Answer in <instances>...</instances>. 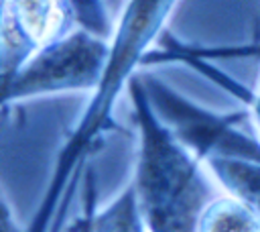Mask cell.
I'll use <instances>...</instances> for the list:
<instances>
[{
	"label": "cell",
	"mask_w": 260,
	"mask_h": 232,
	"mask_svg": "<svg viewBox=\"0 0 260 232\" xmlns=\"http://www.w3.org/2000/svg\"><path fill=\"white\" fill-rule=\"evenodd\" d=\"M108 51L110 35L73 24L2 77L4 106L63 94L87 98L102 77Z\"/></svg>",
	"instance_id": "cell-3"
},
{
	"label": "cell",
	"mask_w": 260,
	"mask_h": 232,
	"mask_svg": "<svg viewBox=\"0 0 260 232\" xmlns=\"http://www.w3.org/2000/svg\"><path fill=\"white\" fill-rule=\"evenodd\" d=\"M2 232H24V228H20L16 222L14 210L6 193H2Z\"/></svg>",
	"instance_id": "cell-10"
},
{
	"label": "cell",
	"mask_w": 260,
	"mask_h": 232,
	"mask_svg": "<svg viewBox=\"0 0 260 232\" xmlns=\"http://www.w3.org/2000/svg\"><path fill=\"white\" fill-rule=\"evenodd\" d=\"M197 232H260V216L244 201L219 191L203 210Z\"/></svg>",
	"instance_id": "cell-8"
},
{
	"label": "cell",
	"mask_w": 260,
	"mask_h": 232,
	"mask_svg": "<svg viewBox=\"0 0 260 232\" xmlns=\"http://www.w3.org/2000/svg\"><path fill=\"white\" fill-rule=\"evenodd\" d=\"M95 183V177H93V169L89 167L85 177H83V185H81V191H79V199H81V210L79 214L75 216L73 224L69 226V232H89V199H91V187Z\"/></svg>",
	"instance_id": "cell-9"
},
{
	"label": "cell",
	"mask_w": 260,
	"mask_h": 232,
	"mask_svg": "<svg viewBox=\"0 0 260 232\" xmlns=\"http://www.w3.org/2000/svg\"><path fill=\"white\" fill-rule=\"evenodd\" d=\"M217 187L260 216V157L213 155L205 161Z\"/></svg>",
	"instance_id": "cell-6"
},
{
	"label": "cell",
	"mask_w": 260,
	"mask_h": 232,
	"mask_svg": "<svg viewBox=\"0 0 260 232\" xmlns=\"http://www.w3.org/2000/svg\"><path fill=\"white\" fill-rule=\"evenodd\" d=\"M142 83L160 118L203 163L213 155L260 157V136L240 130L246 118L244 112L209 110L152 75H142Z\"/></svg>",
	"instance_id": "cell-4"
},
{
	"label": "cell",
	"mask_w": 260,
	"mask_h": 232,
	"mask_svg": "<svg viewBox=\"0 0 260 232\" xmlns=\"http://www.w3.org/2000/svg\"><path fill=\"white\" fill-rule=\"evenodd\" d=\"M89 232H150L130 181L102 206H98V187L93 183L89 199Z\"/></svg>",
	"instance_id": "cell-7"
},
{
	"label": "cell",
	"mask_w": 260,
	"mask_h": 232,
	"mask_svg": "<svg viewBox=\"0 0 260 232\" xmlns=\"http://www.w3.org/2000/svg\"><path fill=\"white\" fill-rule=\"evenodd\" d=\"M71 26L67 0H2V77Z\"/></svg>",
	"instance_id": "cell-5"
},
{
	"label": "cell",
	"mask_w": 260,
	"mask_h": 232,
	"mask_svg": "<svg viewBox=\"0 0 260 232\" xmlns=\"http://www.w3.org/2000/svg\"><path fill=\"white\" fill-rule=\"evenodd\" d=\"M248 108H250V118H252V122L256 126V132L260 136V77H258L256 90L248 98Z\"/></svg>",
	"instance_id": "cell-11"
},
{
	"label": "cell",
	"mask_w": 260,
	"mask_h": 232,
	"mask_svg": "<svg viewBox=\"0 0 260 232\" xmlns=\"http://www.w3.org/2000/svg\"><path fill=\"white\" fill-rule=\"evenodd\" d=\"M136 128L130 185L150 232H197L207 204L221 191L203 159L191 151L152 106L142 75L128 88Z\"/></svg>",
	"instance_id": "cell-2"
},
{
	"label": "cell",
	"mask_w": 260,
	"mask_h": 232,
	"mask_svg": "<svg viewBox=\"0 0 260 232\" xmlns=\"http://www.w3.org/2000/svg\"><path fill=\"white\" fill-rule=\"evenodd\" d=\"M179 2L181 0H124L114 16L102 77L67 130L24 232L63 230L89 169V157L116 126L112 116L118 102L128 94L132 79L140 75L138 69L146 67L154 45L162 41Z\"/></svg>",
	"instance_id": "cell-1"
}]
</instances>
